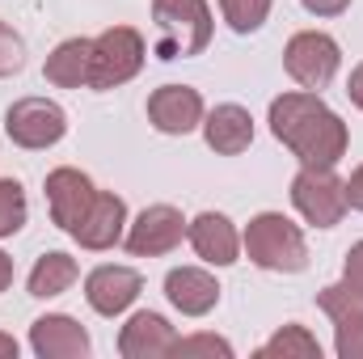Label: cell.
<instances>
[{"label": "cell", "instance_id": "cell-1", "mask_svg": "<svg viewBox=\"0 0 363 359\" xmlns=\"http://www.w3.org/2000/svg\"><path fill=\"white\" fill-rule=\"evenodd\" d=\"M271 136L300 165H338L351 148L342 114L313 89H287L271 101Z\"/></svg>", "mask_w": 363, "mask_h": 359}, {"label": "cell", "instance_id": "cell-2", "mask_svg": "<svg viewBox=\"0 0 363 359\" xmlns=\"http://www.w3.org/2000/svg\"><path fill=\"white\" fill-rule=\"evenodd\" d=\"M241 250L254 267L274 270V275H300L308 267L304 228L296 220H287L283 211H258L241 233Z\"/></svg>", "mask_w": 363, "mask_h": 359}, {"label": "cell", "instance_id": "cell-3", "mask_svg": "<svg viewBox=\"0 0 363 359\" xmlns=\"http://www.w3.org/2000/svg\"><path fill=\"white\" fill-rule=\"evenodd\" d=\"M157 60H190L211 43V4L207 0H152Z\"/></svg>", "mask_w": 363, "mask_h": 359}, {"label": "cell", "instance_id": "cell-4", "mask_svg": "<svg viewBox=\"0 0 363 359\" xmlns=\"http://www.w3.org/2000/svg\"><path fill=\"white\" fill-rule=\"evenodd\" d=\"M148 60V47H144V34L131 30V26H110L93 38V77L89 89H118L127 81L140 77Z\"/></svg>", "mask_w": 363, "mask_h": 359}, {"label": "cell", "instance_id": "cell-5", "mask_svg": "<svg viewBox=\"0 0 363 359\" xmlns=\"http://www.w3.org/2000/svg\"><path fill=\"white\" fill-rule=\"evenodd\" d=\"M291 207L313 228H334L347 216V182L334 174V165H300L291 178Z\"/></svg>", "mask_w": 363, "mask_h": 359}, {"label": "cell", "instance_id": "cell-6", "mask_svg": "<svg viewBox=\"0 0 363 359\" xmlns=\"http://www.w3.org/2000/svg\"><path fill=\"white\" fill-rule=\"evenodd\" d=\"M283 68H287V77H291L300 89L321 93L334 77H338V68H342V47H338V38L325 34V30H300V34H291L287 47H283Z\"/></svg>", "mask_w": 363, "mask_h": 359}, {"label": "cell", "instance_id": "cell-7", "mask_svg": "<svg viewBox=\"0 0 363 359\" xmlns=\"http://www.w3.org/2000/svg\"><path fill=\"white\" fill-rule=\"evenodd\" d=\"M4 136L26 153H43L68 136V110L51 97H17L4 110Z\"/></svg>", "mask_w": 363, "mask_h": 359}, {"label": "cell", "instance_id": "cell-8", "mask_svg": "<svg viewBox=\"0 0 363 359\" xmlns=\"http://www.w3.org/2000/svg\"><path fill=\"white\" fill-rule=\"evenodd\" d=\"M186 224L190 220L182 216L174 203H152V207H144L127 224L123 245H127L131 258H165V254H174L186 241Z\"/></svg>", "mask_w": 363, "mask_h": 359}, {"label": "cell", "instance_id": "cell-9", "mask_svg": "<svg viewBox=\"0 0 363 359\" xmlns=\"http://www.w3.org/2000/svg\"><path fill=\"white\" fill-rule=\"evenodd\" d=\"M43 190H47L51 224H55V228H64V233L72 237V233L81 228V220L89 216L93 199H97L93 178H89V174H81V170H72V165H60V170H51V174H47Z\"/></svg>", "mask_w": 363, "mask_h": 359}, {"label": "cell", "instance_id": "cell-10", "mask_svg": "<svg viewBox=\"0 0 363 359\" xmlns=\"http://www.w3.org/2000/svg\"><path fill=\"white\" fill-rule=\"evenodd\" d=\"M144 292V275L135 267H118V263H101L85 275V300L97 317H118L127 313Z\"/></svg>", "mask_w": 363, "mask_h": 359}, {"label": "cell", "instance_id": "cell-11", "mask_svg": "<svg viewBox=\"0 0 363 359\" xmlns=\"http://www.w3.org/2000/svg\"><path fill=\"white\" fill-rule=\"evenodd\" d=\"M203 93L194 85H161L148 93V123L161 136H190L194 127H203Z\"/></svg>", "mask_w": 363, "mask_h": 359}, {"label": "cell", "instance_id": "cell-12", "mask_svg": "<svg viewBox=\"0 0 363 359\" xmlns=\"http://www.w3.org/2000/svg\"><path fill=\"white\" fill-rule=\"evenodd\" d=\"M178 330L169 326V317L140 309L127 317V326L118 330V355L123 359H165L178 351Z\"/></svg>", "mask_w": 363, "mask_h": 359}, {"label": "cell", "instance_id": "cell-13", "mask_svg": "<svg viewBox=\"0 0 363 359\" xmlns=\"http://www.w3.org/2000/svg\"><path fill=\"white\" fill-rule=\"evenodd\" d=\"M186 241L207 267H233L241 258V233L224 211H199L186 224Z\"/></svg>", "mask_w": 363, "mask_h": 359}, {"label": "cell", "instance_id": "cell-14", "mask_svg": "<svg viewBox=\"0 0 363 359\" xmlns=\"http://www.w3.org/2000/svg\"><path fill=\"white\" fill-rule=\"evenodd\" d=\"M89 347V330L68 313H43L30 326V351L38 359H85Z\"/></svg>", "mask_w": 363, "mask_h": 359}, {"label": "cell", "instance_id": "cell-15", "mask_svg": "<svg viewBox=\"0 0 363 359\" xmlns=\"http://www.w3.org/2000/svg\"><path fill=\"white\" fill-rule=\"evenodd\" d=\"M127 203L114 194V190H97V199H93L89 216L81 220V228L72 233V241L81 245V250H93V254H101V250H114L123 237H127Z\"/></svg>", "mask_w": 363, "mask_h": 359}, {"label": "cell", "instance_id": "cell-16", "mask_svg": "<svg viewBox=\"0 0 363 359\" xmlns=\"http://www.w3.org/2000/svg\"><path fill=\"white\" fill-rule=\"evenodd\" d=\"M203 140L211 153L220 157H241L250 144H254V118L245 106L237 101H220L203 114Z\"/></svg>", "mask_w": 363, "mask_h": 359}, {"label": "cell", "instance_id": "cell-17", "mask_svg": "<svg viewBox=\"0 0 363 359\" xmlns=\"http://www.w3.org/2000/svg\"><path fill=\"white\" fill-rule=\"evenodd\" d=\"M165 300L182 317H207L220 304V283L203 267H174L165 275Z\"/></svg>", "mask_w": 363, "mask_h": 359}, {"label": "cell", "instance_id": "cell-18", "mask_svg": "<svg viewBox=\"0 0 363 359\" xmlns=\"http://www.w3.org/2000/svg\"><path fill=\"white\" fill-rule=\"evenodd\" d=\"M43 77H47V85H55V89H89L93 38H64V43L47 55Z\"/></svg>", "mask_w": 363, "mask_h": 359}, {"label": "cell", "instance_id": "cell-19", "mask_svg": "<svg viewBox=\"0 0 363 359\" xmlns=\"http://www.w3.org/2000/svg\"><path fill=\"white\" fill-rule=\"evenodd\" d=\"M77 279H81V267H77L72 254H64V250H47V254H38V263L30 267L26 287H30L34 300H51V296H64Z\"/></svg>", "mask_w": 363, "mask_h": 359}, {"label": "cell", "instance_id": "cell-20", "mask_svg": "<svg viewBox=\"0 0 363 359\" xmlns=\"http://www.w3.org/2000/svg\"><path fill=\"white\" fill-rule=\"evenodd\" d=\"M258 359H321V343L313 338L308 326L287 321L283 330H274L271 338L258 347Z\"/></svg>", "mask_w": 363, "mask_h": 359}, {"label": "cell", "instance_id": "cell-21", "mask_svg": "<svg viewBox=\"0 0 363 359\" xmlns=\"http://www.w3.org/2000/svg\"><path fill=\"white\" fill-rule=\"evenodd\" d=\"M30 220V203H26V186L17 178H0V241L17 237Z\"/></svg>", "mask_w": 363, "mask_h": 359}, {"label": "cell", "instance_id": "cell-22", "mask_svg": "<svg viewBox=\"0 0 363 359\" xmlns=\"http://www.w3.org/2000/svg\"><path fill=\"white\" fill-rule=\"evenodd\" d=\"M271 4L274 0H220V13H224V21H228L233 34H254V30L267 26Z\"/></svg>", "mask_w": 363, "mask_h": 359}, {"label": "cell", "instance_id": "cell-23", "mask_svg": "<svg viewBox=\"0 0 363 359\" xmlns=\"http://www.w3.org/2000/svg\"><path fill=\"white\" fill-rule=\"evenodd\" d=\"M334 351L338 359H363V313L334 317Z\"/></svg>", "mask_w": 363, "mask_h": 359}, {"label": "cell", "instance_id": "cell-24", "mask_svg": "<svg viewBox=\"0 0 363 359\" xmlns=\"http://www.w3.org/2000/svg\"><path fill=\"white\" fill-rule=\"evenodd\" d=\"M174 355L182 359H233V343L220 338V334H190V338H178V351Z\"/></svg>", "mask_w": 363, "mask_h": 359}, {"label": "cell", "instance_id": "cell-25", "mask_svg": "<svg viewBox=\"0 0 363 359\" xmlns=\"http://www.w3.org/2000/svg\"><path fill=\"white\" fill-rule=\"evenodd\" d=\"M21 68H26V43L9 21H0V77H17Z\"/></svg>", "mask_w": 363, "mask_h": 359}, {"label": "cell", "instance_id": "cell-26", "mask_svg": "<svg viewBox=\"0 0 363 359\" xmlns=\"http://www.w3.org/2000/svg\"><path fill=\"white\" fill-rule=\"evenodd\" d=\"M342 283L363 300V241H355V245L347 250V258H342Z\"/></svg>", "mask_w": 363, "mask_h": 359}, {"label": "cell", "instance_id": "cell-27", "mask_svg": "<svg viewBox=\"0 0 363 359\" xmlns=\"http://www.w3.org/2000/svg\"><path fill=\"white\" fill-rule=\"evenodd\" d=\"M313 17H342L351 9V0H300Z\"/></svg>", "mask_w": 363, "mask_h": 359}, {"label": "cell", "instance_id": "cell-28", "mask_svg": "<svg viewBox=\"0 0 363 359\" xmlns=\"http://www.w3.org/2000/svg\"><path fill=\"white\" fill-rule=\"evenodd\" d=\"M347 207H355V211H363V165L347 178Z\"/></svg>", "mask_w": 363, "mask_h": 359}, {"label": "cell", "instance_id": "cell-29", "mask_svg": "<svg viewBox=\"0 0 363 359\" xmlns=\"http://www.w3.org/2000/svg\"><path fill=\"white\" fill-rule=\"evenodd\" d=\"M347 97H351V106H359L363 110V64L351 68V81H347Z\"/></svg>", "mask_w": 363, "mask_h": 359}, {"label": "cell", "instance_id": "cell-30", "mask_svg": "<svg viewBox=\"0 0 363 359\" xmlns=\"http://www.w3.org/2000/svg\"><path fill=\"white\" fill-rule=\"evenodd\" d=\"M13 287V258L0 250V292H9Z\"/></svg>", "mask_w": 363, "mask_h": 359}, {"label": "cell", "instance_id": "cell-31", "mask_svg": "<svg viewBox=\"0 0 363 359\" xmlns=\"http://www.w3.org/2000/svg\"><path fill=\"white\" fill-rule=\"evenodd\" d=\"M0 359H17V338L0 330Z\"/></svg>", "mask_w": 363, "mask_h": 359}]
</instances>
